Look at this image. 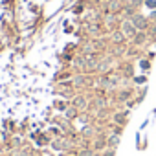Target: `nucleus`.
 I'll use <instances>...</instances> for the list:
<instances>
[{
    "instance_id": "obj_12",
    "label": "nucleus",
    "mask_w": 156,
    "mask_h": 156,
    "mask_svg": "<svg viewBox=\"0 0 156 156\" xmlns=\"http://www.w3.org/2000/svg\"><path fill=\"white\" fill-rule=\"evenodd\" d=\"M77 156H94V149L85 147V149H81L79 152H77Z\"/></svg>"
},
{
    "instance_id": "obj_2",
    "label": "nucleus",
    "mask_w": 156,
    "mask_h": 156,
    "mask_svg": "<svg viewBox=\"0 0 156 156\" xmlns=\"http://www.w3.org/2000/svg\"><path fill=\"white\" fill-rule=\"evenodd\" d=\"M121 31H123V35H125L127 39H132V37L138 33V30L134 28V24H132L130 20H123V22H121Z\"/></svg>"
},
{
    "instance_id": "obj_16",
    "label": "nucleus",
    "mask_w": 156,
    "mask_h": 156,
    "mask_svg": "<svg viewBox=\"0 0 156 156\" xmlns=\"http://www.w3.org/2000/svg\"><path fill=\"white\" fill-rule=\"evenodd\" d=\"M112 129H114V132H116V134L119 136V132H121V127H112Z\"/></svg>"
},
{
    "instance_id": "obj_6",
    "label": "nucleus",
    "mask_w": 156,
    "mask_h": 156,
    "mask_svg": "<svg viewBox=\"0 0 156 156\" xmlns=\"http://www.w3.org/2000/svg\"><path fill=\"white\" fill-rule=\"evenodd\" d=\"M112 119H114V123L125 127V125H127V119H129V114H127V112H116Z\"/></svg>"
},
{
    "instance_id": "obj_3",
    "label": "nucleus",
    "mask_w": 156,
    "mask_h": 156,
    "mask_svg": "<svg viewBox=\"0 0 156 156\" xmlns=\"http://www.w3.org/2000/svg\"><path fill=\"white\" fill-rule=\"evenodd\" d=\"M92 149L98 151V152L105 151V149H107V136H96V138L92 140Z\"/></svg>"
},
{
    "instance_id": "obj_8",
    "label": "nucleus",
    "mask_w": 156,
    "mask_h": 156,
    "mask_svg": "<svg viewBox=\"0 0 156 156\" xmlns=\"http://www.w3.org/2000/svg\"><path fill=\"white\" fill-rule=\"evenodd\" d=\"M136 13H138V11H136V8H134V6H130V4H127V6L123 8V17H125V20H130Z\"/></svg>"
},
{
    "instance_id": "obj_5",
    "label": "nucleus",
    "mask_w": 156,
    "mask_h": 156,
    "mask_svg": "<svg viewBox=\"0 0 156 156\" xmlns=\"http://www.w3.org/2000/svg\"><path fill=\"white\" fill-rule=\"evenodd\" d=\"M147 39H149V35H147V31H138L134 37H132V42L136 44V46H143L145 42H147Z\"/></svg>"
},
{
    "instance_id": "obj_4",
    "label": "nucleus",
    "mask_w": 156,
    "mask_h": 156,
    "mask_svg": "<svg viewBox=\"0 0 156 156\" xmlns=\"http://www.w3.org/2000/svg\"><path fill=\"white\" fill-rule=\"evenodd\" d=\"M72 103H73V107H75L77 110H87V108H88V101H87V98H83V96H75V98L72 99Z\"/></svg>"
},
{
    "instance_id": "obj_15",
    "label": "nucleus",
    "mask_w": 156,
    "mask_h": 156,
    "mask_svg": "<svg viewBox=\"0 0 156 156\" xmlns=\"http://www.w3.org/2000/svg\"><path fill=\"white\" fill-rule=\"evenodd\" d=\"M129 4H130V6H134V8H140V6H143V4H145V0H130Z\"/></svg>"
},
{
    "instance_id": "obj_11",
    "label": "nucleus",
    "mask_w": 156,
    "mask_h": 156,
    "mask_svg": "<svg viewBox=\"0 0 156 156\" xmlns=\"http://www.w3.org/2000/svg\"><path fill=\"white\" fill-rule=\"evenodd\" d=\"M77 112H79V110H77V108L72 105V107H66V110H64V116H66L68 119H73V118H77Z\"/></svg>"
},
{
    "instance_id": "obj_10",
    "label": "nucleus",
    "mask_w": 156,
    "mask_h": 156,
    "mask_svg": "<svg viewBox=\"0 0 156 156\" xmlns=\"http://www.w3.org/2000/svg\"><path fill=\"white\" fill-rule=\"evenodd\" d=\"M110 39H112V42H116V44H121V42H125V35H123V31H112V35H110Z\"/></svg>"
},
{
    "instance_id": "obj_9",
    "label": "nucleus",
    "mask_w": 156,
    "mask_h": 156,
    "mask_svg": "<svg viewBox=\"0 0 156 156\" xmlns=\"http://www.w3.org/2000/svg\"><path fill=\"white\" fill-rule=\"evenodd\" d=\"M81 136H83L85 140H90V138H94V136H96V127H92V125H87V127L81 130Z\"/></svg>"
},
{
    "instance_id": "obj_1",
    "label": "nucleus",
    "mask_w": 156,
    "mask_h": 156,
    "mask_svg": "<svg viewBox=\"0 0 156 156\" xmlns=\"http://www.w3.org/2000/svg\"><path fill=\"white\" fill-rule=\"evenodd\" d=\"M130 22L134 24V28H136L138 31H147L149 26H151V20H149L147 17H143L141 13H136V15L130 19Z\"/></svg>"
},
{
    "instance_id": "obj_7",
    "label": "nucleus",
    "mask_w": 156,
    "mask_h": 156,
    "mask_svg": "<svg viewBox=\"0 0 156 156\" xmlns=\"http://www.w3.org/2000/svg\"><path fill=\"white\" fill-rule=\"evenodd\" d=\"M118 145H119V136H118V134L107 136V147H108V149H118Z\"/></svg>"
},
{
    "instance_id": "obj_13",
    "label": "nucleus",
    "mask_w": 156,
    "mask_h": 156,
    "mask_svg": "<svg viewBox=\"0 0 156 156\" xmlns=\"http://www.w3.org/2000/svg\"><path fill=\"white\" fill-rule=\"evenodd\" d=\"M85 81H87L85 75H75V77H73V85H75V87H83Z\"/></svg>"
},
{
    "instance_id": "obj_14",
    "label": "nucleus",
    "mask_w": 156,
    "mask_h": 156,
    "mask_svg": "<svg viewBox=\"0 0 156 156\" xmlns=\"http://www.w3.org/2000/svg\"><path fill=\"white\" fill-rule=\"evenodd\" d=\"M132 98V90H121L119 92V99L121 101H127V99H130Z\"/></svg>"
}]
</instances>
